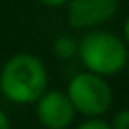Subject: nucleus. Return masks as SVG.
Returning <instances> with one entry per match:
<instances>
[{
    "label": "nucleus",
    "mask_w": 129,
    "mask_h": 129,
    "mask_svg": "<svg viewBox=\"0 0 129 129\" xmlns=\"http://www.w3.org/2000/svg\"><path fill=\"white\" fill-rule=\"evenodd\" d=\"M48 87V70L36 55L17 53L0 70V91L15 105H32Z\"/></svg>",
    "instance_id": "nucleus-1"
},
{
    "label": "nucleus",
    "mask_w": 129,
    "mask_h": 129,
    "mask_svg": "<svg viewBox=\"0 0 129 129\" xmlns=\"http://www.w3.org/2000/svg\"><path fill=\"white\" fill-rule=\"evenodd\" d=\"M84 67L99 76H114L127 67V44L120 36L106 30H93L78 44Z\"/></svg>",
    "instance_id": "nucleus-2"
},
{
    "label": "nucleus",
    "mask_w": 129,
    "mask_h": 129,
    "mask_svg": "<svg viewBox=\"0 0 129 129\" xmlns=\"http://www.w3.org/2000/svg\"><path fill=\"white\" fill-rule=\"evenodd\" d=\"M74 110L84 116H103L112 105V89L106 84L105 76L95 72H82L70 80L67 87Z\"/></svg>",
    "instance_id": "nucleus-3"
},
{
    "label": "nucleus",
    "mask_w": 129,
    "mask_h": 129,
    "mask_svg": "<svg viewBox=\"0 0 129 129\" xmlns=\"http://www.w3.org/2000/svg\"><path fill=\"white\" fill-rule=\"evenodd\" d=\"M67 19L74 28H93L110 21L118 12V0H69Z\"/></svg>",
    "instance_id": "nucleus-4"
},
{
    "label": "nucleus",
    "mask_w": 129,
    "mask_h": 129,
    "mask_svg": "<svg viewBox=\"0 0 129 129\" xmlns=\"http://www.w3.org/2000/svg\"><path fill=\"white\" fill-rule=\"evenodd\" d=\"M74 114L76 110L63 91H44L36 101L38 121L46 129H69L74 121Z\"/></svg>",
    "instance_id": "nucleus-5"
},
{
    "label": "nucleus",
    "mask_w": 129,
    "mask_h": 129,
    "mask_svg": "<svg viewBox=\"0 0 129 129\" xmlns=\"http://www.w3.org/2000/svg\"><path fill=\"white\" fill-rule=\"evenodd\" d=\"M53 49H55V53L61 59H70V57H74L78 53V44L70 36H59L55 40V44H53Z\"/></svg>",
    "instance_id": "nucleus-6"
},
{
    "label": "nucleus",
    "mask_w": 129,
    "mask_h": 129,
    "mask_svg": "<svg viewBox=\"0 0 129 129\" xmlns=\"http://www.w3.org/2000/svg\"><path fill=\"white\" fill-rule=\"evenodd\" d=\"M110 127L112 129H129V108H123L114 114L112 121H110Z\"/></svg>",
    "instance_id": "nucleus-7"
},
{
    "label": "nucleus",
    "mask_w": 129,
    "mask_h": 129,
    "mask_svg": "<svg viewBox=\"0 0 129 129\" xmlns=\"http://www.w3.org/2000/svg\"><path fill=\"white\" fill-rule=\"evenodd\" d=\"M76 129H112V127H110L108 121L101 120L99 116H93V118H89V120L82 121Z\"/></svg>",
    "instance_id": "nucleus-8"
},
{
    "label": "nucleus",
    "mask_w": 129,
    "mask_h": 129,
    "mask_svg": "<svg viewBox=\"0 0 129 129\" xmlns=\"http://www.w3.org/2000/svg\"><path fill=\"white\" fill-rule=\"evenodd\" d=\"M38 2L48 6V8H59V6H64L69 0H38Z\"/></svg>",
    "instance_id": "nucleus-9"
},
{
    "label": "nucleus",
    "mask_w": 129,
    "mask_h": 129,
    "mask_svg": "<svg viewBox=\"0 0 129 129\" xmlns=\"http://www.w3.org/2000/svg\"><path fill=\"white\" fill-rule=\"evenodd\" d=\"M0 129H10V120L2 108H0Z\"/></svg>",
    "instance_id": "nucleus-10"
},
{
    "label": "nucleus",
    "mask_w": 129,
    "mask_h": 129,
    "mask_svg": "<svg viewBox=\"0 0 129 129\" xmlns=\"http://www.w3.org/2000/svg\"><path fill=\"white\" fill-rule=\"evenodd\" d=\"M123 42L129 46V17L125 19V23H123Z\"/></svg>",
    "instance_id": "nucleus-11"
},
{
    "label": "nucleus",
    "mask_w": 129,
    "mask_h": 129,
    "mask_svg": "<svg viewBox=\"0 0 129 129\" xmlns=\"http://www.w3.org/2000/svg\"><path fill=\"white\" fill-rule=\"evenodd\" d=\"M127 80H129V61H127Z\"/></svg>",
    "instance_id": "nucleus-12"
}]
</instances>
